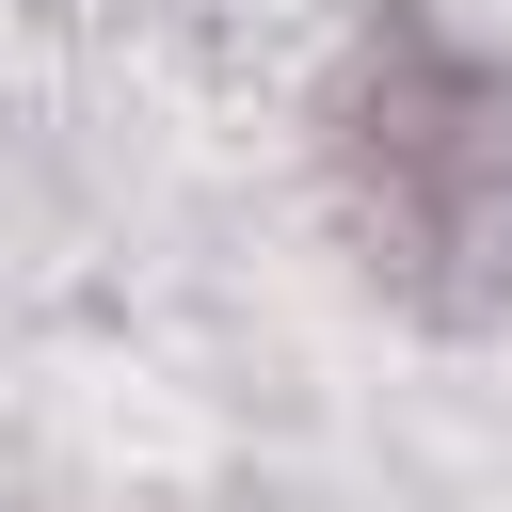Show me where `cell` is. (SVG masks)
Listing matches in <instances>:
<instances>
[{
  "instance_id": "1",
  "label": "cell",
  "mask_w": 512,
  "mask_h": 512,
  "mask_svg": "<svg viewBox=\"0 0 512 512\" xmlns=\"http://www.w3.org/2000/svg\"><path fill=\"white\" fill-rule=\"evenodd\" d=\"M368 160V224L416 240V256H512V96L448 48H384V96L352 128Z\"/></svg>"
}]
</instances>
